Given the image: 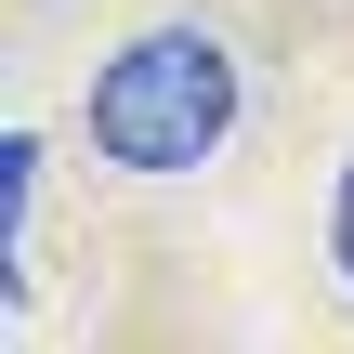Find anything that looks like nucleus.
I'll use <instances>...</instances> for the list:
<instances>
[{
  "instance_id": "nucleus-2",
  "label": "nucleus",
  "mask_w": 354,
  "mask_h": 354,
  "mask_svg": "<svg viewBox=\"0 0 354 354\" xmlns=\"http://www.w3.org/2000/svg\"><path fill=\"white\" fill-rule=\"evenodd\" d=\"M26 197H39V131H0V236H26Z\"/></svg>"
},
{
  "instance_id": "nucleus-3",
  "label": "nucleus",
  "mask_w": 354,
  "mask_h": 354,
  "mask_svg": "<svg viewBox=\"0 0 354 354\" xmlns=\"http://www.w3.org/2000/svg\"><path fill=\"white\" fill-rule=\"evenodd\" d=\"M328 263L354 276V158H342V197H328Z\"/></svg>"
},
{
  "instance_id": "nucleus-1",
  "label": "nucleus",
  "mask_w": 354,
  "mask_h": 354,
  "mask_svg": "<svg viewBox=\"0 0 354 354\" xmlns=\"http://www.w3.org/2000/svg\"><path fill=\"white\" fill-rule=\"evenodd\" d=\"M79 131H92V158H118V171H197V158H223V131H236V53L210 39V26H145V39H118L105 66H92V92H79Z\"/></svg>"
}]
</instances>
